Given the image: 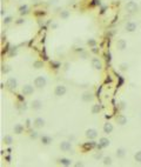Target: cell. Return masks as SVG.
Masks as SVG:
<instances>
[{
    "instance_id": "5",
    "label": "cell",
    "mask_w": 141,
    "mask_h": 167,
    "mask_svg": "<svg viewBox=\"0 0 141 167\" xmlns=\"http://www.w3.org/2000/svg\"><path fill=\"white\" fill-rule=\"evenodd\" d=\"M6 86H7L8 88H11V90H14V88H17V86H18L17 79H16V78H13V77H9L8 79H7V81H6Z\"/></svg>"
},
{
    "instance_id": "10",
    "label": "cell",
    "mask_w": 141,
    "mask_h": 167,
    "mask_svg": "<svg viewBox=\"0 0 141 167\" xmlns=\"http://www.w3.org/2000/svg\"><path fill=\"white\" fill-rule=\"evenodd\" d=\"M110 144V141L108 140L107 138H100L99 139V145H98V148H105L108 147Z\"/></svg>"
},
{
    "instance_id": "14",
    "label": "cell",
    "mask_w": 141,
    "mask_h": 167,
    "mask_svg": "<svg viewBox=\"0 0 141 167\" xmlns=\"http://www.w3.org/2000/svg\"><path fill=\"white\" fill-rule=\"evenodd\" d=\"M117 47H118V50L123 51L126 47H127V42H126V40L125 39H119L117 41Z\"/></svg>"
},
{
    "instance_id": "16",
    "label": "cell",
    "mask_w": 141,
    "mask_h": 167,
    "mask_svg": "<svg viewBox=\"0 0 141 167\" xmlns=\"http://www.w3.org/2000/svg\"><path fill=\"white\" fill-rule=\"evenodd\" d=\"M13 131L16 134H21L24 132V125H21V124H16L13 127Z\"/></svg>"
},
{
    "instance_id": "23",
    "label": "cell",
    "mask_w": 141,
    "mask_h": 167,
    "mask_svg": "<svg viewBox=\"0 0 141 167\" xmlns=\"http://www.w3.org/2000/svg\"><path fill=\"white\" fill-rule=\"evenodd\" d=\"M100 110H101V107H100V105H93V107H92V113L93 114H98V113L100 112Z\"/></svg>"
},
{
    "instance_id": "34",
    "label": "cell",
    "mask_w": 141,
    "mask_h": 167,
    "mask_svg": "<svg viewBox=\"0 0 141 167\" xmlns=\"http://www.w3.org/2000/svg\"><path fill=\"white\" fill-rule=\"evenodd\" d=\"M0 14H1V17H4V14H5V9H4V7H1V12H0Z\"/></svg>"
},
{
    "instance_id": "31",
    "label": "cell",
    "mask_w": 141,
    "mask_h": 167,
    "mask_svg": "<svg viewBox=\"0 0 141 167\" xmlns=\"http://www.w3.org/2000/svg\"><path fill=\"white\" fill-rule=\"evenodd\" d=\"M11 20H12L11 17H6L4 19V24H9V22H11Z\"/></svg>"
},
{
    "instance_id": "26",
    "label": "cell",
    "mask_w": 141,
    "mask_h": 167,
    "mask_svg": "<svg viewBox=\"0 0 141 167\" xmlns=\"http://www.w3.org/2000/svg\"><path fill=\"white\" fill-rule=\"evenodd\" d=\"M134 159L137 163H141V151H138L137 153L134 154Z\"/></svg>"
},
{
    "instance_id": "32",
    "label": "cell",
    "mask_w": 141,
    "mask_h": 167,
    "mask_svg": "<svg viewBox=\"0 0 141 167\" xmlns=\"http://www.w3.org/2000/svg\"><path fill=\"white\" fill-rule=\"evenodd\" d=\"M31 138H32V139H37V138H38V132H35V131L31 132Z\"/></svg>"
},
{
    "instance_id": "12",
    "label": "cell",
    "mask_w": 141,
    "mask_h": 167,
    "mask_svg": "<svg viewBox=\"0 0 141 167\" xmlns=\"http://www.w3.org/2000/svg\"><path fill=\"white\" fill-rule=\"evenodd\" d=\"M31 107L33 108V110H35V111L41 110V108H42V102H41V100H39V99L33 100V101H32V104H31Z\"/></svg>"
},
{
    "instance_id": "17",
    "label": "cell",
    "mask_w": 141,
    "mask_h": 167,
    "mask_svg": "<svg viewBox=\"0 0 141 167\" xmlns=\"http://www.w3.org/2000/svg\"><path fill=\"white\" fill-rule=\"evenodd\" d=\"M113 132V125L110 122H106L104 125V133L106 134H109Z\"/></svg>"
},
{
    "instance_id": "9",
    "label": "cell",
    "mask_w": 141,
    "mask_h": 167,
    "mask_svg": "<svg viewBox=\"0 0 141 167\" xmlns=\"http://www.w3.org/2000/svg\"><path fill=\"white\" fill-rule=\"evenodd\" d=\"M92 67L94 68V70H99V71L102 68V64H101L99 58H93L92 59Z\"/></svg>"
},
{
    "instance_id": "3",
    "label": "cell",
    "mask_w": 141,
    "mask_h": 167,
    "mask_svg": "<svg viewBox=\"0 0 141 167\" xmlns=\"http://www.w3.org/2000/svg\"><path fill=\"white\" fill-rule=\"evenodd\" d=\"M66 92H67V88L65 85H58L54 90V94L57 97H62V95L66 94Z\"/></svg>"
},
{
    "instance_id": "25",
    "label": "cell",
    "mask_w": 141,
    "mask_h": 167,
    "mask_svg": "<svg viewBox=\"0 0 141 167\" xmlns=\"http://www.w3.org/2000/svg\"><path fill=\"white\" fill-rule=\"evenodd\" d=\"M9 71H11V67H9L8 65H2V66H1V72L5 73V74H6V73H8Z\"/></svg>"
},
{
    "instance_id": "19",
    "label": "cell",
    "mask_w": 141,
    "mask_h": 167,
    "mask_svg": "<svg viewBox=\"0 0 141 167\" xmlns=\"http://www.w3.org/2000/svg\"><path fill=\"white\" fill-rule=\"evenodd\" d=\"M117 156L119 159H122V158H125V155H126V150L125 148H122V147H120V148H118L117 150Z\"/></svg>"
},
{
    "instance_id": "21",
    "label": "cell",
    "mask_w": 141,
    "mask_h": 167,
    "mask_svg": "<svg viewBox=\"0 0 141 167\" xmlns=\"http://www.w3.org/2000/svg\"><path fill=\"white\" fill-rule=\"evenodd\" d=\"M28 6L27 5H24V6H20V8H19V13L21 14V16H24V14H27L28 13Z\"/></svg>"
},
{
    "instance_id": "27",
    "label": "cell",
    "mask_w": 141,
    "mask_h": 167,
    "mask_svg": "<svg viewBox=\"0 0 141 167\" xmlns=\"http://www.w3.org/2000/svg\"><path fill=\"white\" fill-rule=\"evenodd\" d=\"M68 17H69L68 11H61V13H60V18H61V19H67Z\"/></svg>"
},
{
    "instance_id": "8",
    "label": "cell",
    "mask_w": 141,
    "mask_h": 167,
    "mask_svg": "<svg viewBox=\"0 0 141 167\" xmlns=\"http://www.w3.org/2000/svg\"><path fill=\"white\" fill-rule=\"evenodd\" d=\"M33 92H34V88L32 85H25L22 87V94L24 95H31L33 94Z\"/></svg>"
},
{
    "instance_id": "22",
    "label": "cell",
    "mask_w": 141,
    "mask_h": 167,
    "mask_svg": "<svg viewBox=\"0 0 141 167\" xmlns=\"http://www.w3.org/2000/svg\"><path fill=\"white\" fill-rule=\"evenodd\" d=\"M2 140H4V143L7 144V145H11V144L13 143V138H12L11 135H5Z\"/></svg>"
},
{
    "instance_id": "2",
    "label": "cell",
    "mask_w": 141,
    "mask_h": 167,
    "mask_svg": "<svg viewBox=\"0 0 141 167\" xmlns=\"http://www.w3.org/2000/svg\"><path fill=\"white\" fill-rule=\"evenodd\" d=\"M46 78L42 77V75H39V77H37L34 79V86L37 88H44L45 86H46Z\"/></svg>"
},
{
    "instance_id": "1",
    "label": "cell",
    "mask_w": 141,
    "mask_h": 167,
    "mask_svg": "<svg viewBox=\"0 0 141 167\" xmlns=\"http://www.w3.org/2000/svg\"><path fill=\"white\" fill-rule=\"evenodd\" d=\"M126 11L130 14L137 13V12L139 11V5L134 1H128L127 4H126Z\"/></svg>"
},
{
    "instance_id": "30",
    "label": "cell",
    "mask_w": 141,
    "mask_h": 167,
    "mask_svg": "<svg viewBox=\"0 0 141 167\" xmlns=\"http://www.w3.org/2000/svg\"><path fill=\"white\" fill-rule=\"evenodd\" d=\"M33 66H34L35 68H40V67H42V62H41V61H35Z\"/></svg>"
},
{
    "instance_id": "4",
    "label": "cell",
    "mask_w": 141,
    "mask_h": 167,
    "mask_svg": "<svg viewBox=\"0 0 141 167\" xmlns=\"http://www.w3.org/2000/svg\"><path fill=\"white\" fill-rule=\"evenodd\" d=\"M85 135H86L87 139L93 140V139H95L98 136V132H97V130H94V128H88V130L86 131V133H85Z\"/></svg>"
},
{
    "instance_id": "35",
    "label": "cell",
    "mask_w": 141,
    "mask_h": 167,
    "mask_svg": "<svg viewBox=\"0 0 141 167\" xmlns=\"http://www.w3.org/2000/svg\"><path fill=\"white\" fill-rule=\"evenodd\" d=\"M24 21H25L24 19H19V20H18V21H17V24H22V22H24Z\"/></svg>"
},
{
    "instance_id": "6",
    "label": "cell",
    "mask_w": 141,
    "mask_h": 167,
    "mask_svg": "<svg viewBox=\"0 0 141 167\" xmlns=\"http://www.w3.org/2000/svg\"><path fill=\"white\" fill-rule=\"evenodd\" d=\"M137 27H138V25L135 24L134 21H128L127 24L125 25V30H126L127 32H129V33H132V32L137 31Z\"/></svg>"
},
{
    "instance_id": "29",
    "label": "cell",
    "mask_w": 141,
    "mask_h": 167,
    "mask_svg": "<svg viewBox=\"0 0 141 167\" xmlns=\"http://www.w3.org/2000/svg\"><path fill=\"white\" fill-rule=\"evenodd\" d=\"M127 68H128V64H126V62H122L120 65V70L121 71H127Z\"/></svg>"
},
{
    "instance_id": "37",
    "label": "cell",
    "mask_w": 141,
    "mask_h": 167,
    "mask_svg": "<svg viewBox=\"0 0 141 167\" xmlns=\"http://www.w3.org/2000/svg\"><path fill=\"white\" fill-rule=\"evenodd\" d=\"M57 26H58V24H55V22H54V24L52 25V28H57Z\"/></svg>"
},
{
    "instance_id": "39",
    "label": "cell",
    "mask_w": 141,
    "mask_h": 167,
    "mask_svg": "<svg viewBox=\"0 0 141 167\" xmlns=\"http://www.w3.org/2000/svg\"><path fill=\"white\" fill-rule=\"evenodd\" d=\"M128 1H132V0H128Z\"/></svg>"
},
{
    "instance_id": "18",
    "label": "cell",
    "mask_w": 141,
    "mask_h": 167,
    "mask_svg": "<svg viewBox=\"0 0 141 167\" xmlns=\"http://www.w3.org/2000/svg\"><path fill=\"white\" fill-rule=\"evenodd\" d=\"M41 143L42 145H49L52 143V138L49 135H41Z\"/></svg>"
},
{
    "instance_id": "7",
    "label": "cell",
    "mask_w": 141,
    "mask_h": 167,
    "mask_svg": "<svg viewBox=\"0 0 141 167\" xmlns=\"http://www.w3.org/2000/svg\"><path fill=\"white\" fill-rule=\"evenodd\" d=\"M60 150L64 152H68L72 150V144L69 141H61L60 143Z\"/></svg>"
},
{
    "instance_id": "36",
    "label": "cell",
    "mask_w": 141,
    "mask_h": 167,
    "mask_svg": "<svg viewBox=\"0 0 141 167\" xmlns=\"http://www.w3.org/2000/svg\"><path fill=\"white\" fill-rule=\"evenodd\" d=\"M58 1H59V0H49V2H51V4H57Z\"/></svg>"
},
{
    "instance_id": "15",
    "label": "cell",
    "mask_w": 141,
    "mask_h": 167,
    "mask_svg": "<svg viewBox=\"0 0 141 167\" xmlns=\"http://www.w3.org/2000/svg\"><path fill=\"white\" fill-rule=\"evenodd\" d=\"M117 124H118V125H120V126L126 125V124H127V118H126L125 115H122V114L118 115V117H117Z\"/></svg>"
},
{
    "instance_id": "33",
    "label": "cell",
    "mask_w": 141,
    "mask_h": 167,
    "mask_svg": "<svg viewBox=\"0 0 141 167\" xmlns=\"http://www.w3.org/2000/svg\"><path fill=\"white\" fill-rule=\"evenodd\" d=\"M94 158L95 159H100V158H102V153H97L94 155Z\"/></svg>"
},
{
    "instance_id": "13",
    "label": "cell",
    "mask_w": 141,
    "mask_h": 167,
    "mask_svg": "<svg viewBox=\"0 0 141 167\" xmlns=\"http://www.w3.org/2000/svg\"><path fill=\"white\" fill-rule=\"evenodd\" d=\"M81 100L85 101V102H89V101L93 100V94L90 92H85L84 94L81 95Z\"/></svg>"
},
{
    "instance_id": "38",
    "label": "cell",
    "mask_w": 141,
    "mask_h": 167,
    "mask_svg": "<svg viewBox=\"0 0 141 167\" xmlns=\"http://www.w3.org/2000/svg\"><path fill=\"white\" fill-rule=\"evenodd\" d=\"M75 166H78V167H79V166H82V163H77V164H75Z\"/></svg>"
},
{
    "instance_id": "11",
    "label": "cell",
    "mask_w": 141,
    "mask_h": 167,
    "mask_svg": "<svg viewBox=\"0 0 141 167\" xmlns=\"http://www.w3.org/2000/svg\"><path fill=\"white\" fill-rule=\"evenodd\" d=\"M33 125H34L37 128L44 127V126H45V119H42V118H40V117L35 118L34 121H33Z\"/></svg>"
},
{
    "instance_id": "24",
    "label": "cell",
    "mask_w": 141,
    "mask_h": 167,
    "mask_svg": "<svg viewBox=\"0 0 141 167\" xmlns=\"http://www.w3.org/2000/svg\"><path fill=\"white\" fill-rule=\"evenodd\" d=\"M102 164H104L105 166H109L110 164H112V158H110V156H105Z\"/></svg>"
},
{
    "instance_id": "28",
    "label": "cell",
    "mask_w": 141,
    "mask_h": 167,
    "mask_svg": "<svg viewBox=\"0 0 141 167\" xmlns=\"http://www.w3.org/2000/svg\"><path fill=\"white\" fill-rule=\"evenodd\" d=\"M87 45L90 47H95V45H97V41H95L94 39H88L87 40Z\"/></svg>"
},
{
    "instance_id": "20",
    "label": "cell",
    "mask_w": 141,
    "mask_h": 167,
    "mask_svg": "<svg viewBox=\"0 0 141 167\" xmlns=\"http://www.w3.org/2000/svg\"><path fill=\"white\" fill-rule=\"evenodd\" d=\"M59 163L61 164V165H64V166H70V165H72V161H70L69 159H67V158H61L59 160Z\"/></svg>"
}]
</instances>
